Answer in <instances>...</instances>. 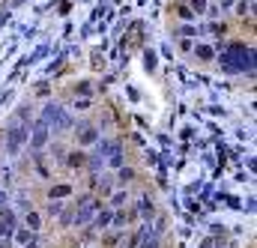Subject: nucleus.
<instances>
[{
    "label": "nucleus",
    "instance_id": "obj_1",
    "mask_svg": "<svg viewBox=\"0 0 257 248\" xmlns=\"http://www.w3.org/2000/svg\"><path fill=\"white\" fill-rule=\"evenodd\" d=\"M218 63H221V72L224 75H254V48L245 45V42H224V48L218 45Z\"/></svg>",
    "mask_w": 257,
    "mask_h": 248
},
{
    "label": "nucleus",
    "instance_id": "obj_2",
    "mask_svg": "<svg viewBox=\"0 0 257 248\" xmlns=\"http://www.w3.org/2000/svg\"><path fill=\"white\" fill-rule=\"evenodd\" d=\"M39 120L48 126L51 132H63V129H72V126H75L72 114L66 111L60 102H45V105H42V114H39Z\"/></svg>",
    "mask_w": 257,
    "mask_h": 248
},
{
    "label": "nucleus",
    "instance_id": "obj_3",
    "mask_svg": "<svg viewBox=\"0 0 257 248\" xmlns=\"http://www.w3.org/2000/svg\"><path fill=\"white\" fill-rule=\"evenodd\" d=\"M99 209H102V200H99V197H93V194H81L78 203H75V209H72V224H75V227H87V224H93V218H96Z\"/></svg>",
    "mask_w": 257,
    "mask_h": 248
},
{
    "label": "nucleus",
    "instance_id": "obj_4",
    "mask_svg": "<svg viewBox=\"0 0 257 248\" xmlns=\"http://www.w3.org/2000/svg\"><path fill=\"white\" fill-rule=\"evenodd\" d=\"M27 126L30 123H21V120H12L3 132V150L9 156H18L24 147H27Z\"/></svg>",
    "mask_w": 257,
    "mask_h": 248
},
{
    "label": "nucleus",
    "instance_id": "obj_5",
    "mask_svg": "<svg viewBox=\"0 0 257 248\" xmlns=\"http://www.w3.org/2000/svg\"><path fill=\"white\" fill-rule=\"evenodd\" d=\"M48 144H51V129L42 120L27 126V147H30V153H42Z\"/></svg>",
    "mask_w": 257,
    "mask_h": 248
},
{
    "label": "nucleus",
    "instance_id": "obj_6",
    "mask_svg": "<svg viewBox=\"0 0 257 248\" xmlns=\"http://www.w3.org/2000/svg\"><path fill=\"white\" fill-rule=\"evenodd\" d=\"M75 129V141H78V147H93L99 138H102V132H99V126L87 123V120H81V123L72 126Z\"/></svg>",
    "mask_w": 257,
    "mask_h": 248
},
{
    "label": "nucleus",
    "instance_id": "obj_7",
    "mask_svg": "<svg viewBox=\"0 0 257 248\" xmlns=\"http://www.w3.org/2000/svg\"><path fill=\"white\" fill-rule=\"evenodd\" d=\"M18 227V215L9 206H0V239H12V230Z\"/></svg>",
    "mask_w": 257,
    "mask_h": 248
},
{
    "label": "nucleus",
    "instance_id": "obj_8",
    "mask_svg": "<svg viewBox=\"0 0 257 248\" xmlns=\"http://www.w3.org/2000/svg\"><path fill=\"white\" fill-rule=\"evenodd\" d=\"M135 212H138V215H141V218H144L147 224H150V221L156 218V203L150 200V194H144V197L138 200V206H135Z\"/></svg>",
    "mask_w": 257,
    "mask_h": 248
},
{
    "label": "nucleus",
    "instance_id": "obj_9",
    "mask_svg": "<svg viewBox=\"0 0 257 248\" xmlns=\"http://www.w3.org/2000/svg\"><path fill=\"white\" fill-rule=\"evenodd\" d=\"M84 165H87V153H81V150H72V153H66L63 168H69V171H84Z\"/></svg>",
    "mask_w": 257,
    "mask_h": 248
},
{
    "label": "nucleus",
    "instance_id": "obj_10",
    "mask_svg": "<svg viewBox=\"0 0 257 248\" xmlns=\"http://www.w3.org/2000/svg\"><path fill=\"white\" fill-rule=\"evenodd\" d=\"M69 194H72V186H69V183H57V186L48 188V197H51V200H63Z\"/></svg>",
    "mask_w": 257,
    "mask_h": 248
},
{
    "label": "nucleus",
    "instance_id": "obj_11",
    "mask_svg": "<svg viewBox=\"0 0 257 248\" xmlns=\"http://www.w3.org/2000/svg\"><path fill=\"white\" fill-rule=\"evenodd\" d=\"M84 168H87V171H90V174L96 177V174H99V171L105 168V156H99V153H93V156H87V165H84Z\"/></svg>",
    "mask_w": 257,
    "mask_h": 248
},
{
    "label": "nucleus",
    "instance_id": "obj_12",
    "mask_svg": "<svg viewBox=\"0 0 257 248\" xmlns=\"http://www.w3.org/2000/svg\"><path fill=\"white\" fill-rule=\"evenodd\" d=\"M24 227H30V230H36V233H39L42 218H39V212H36V209H27V212H24Z\"/></svg>",
    "mask_w": 257,
    "mask_h": 248
},
{
    "label": "nucleus",
    "instance_id": "obj_13",
    "mask_svg": "<svg viewBox=\"0 0 257 248\" xmlns=\"http://www.w3.org/2000/svg\"><path fill=\"white\" fill-rule=\"evenodd\" d=\"M12 236H15L21 245H27V242H30V239H36L39 233H36V230H30V227H15V230H12Z\"/></svg>",
    "mask_w": 257,
    "mask_h": 248
},
{
    "label": "nucleus",
    "instance_id": "obj_14",
    "mask_svg": "<svg viewBox=\"0 0 257 248\" xmlns=\"http://www.w3.org/2000/svg\"><path fill=\"white\" fill-rule=\"evenodd\" d=\"M75 96L90 99V96H93V81H87V78H84V81H78V84H75Z\"/></svg>",
    "mask_w": 257,
    "mask_h": 248
},
{
    "label": "nucleus",
    "instance_id": "obj_15",
    "mask_svg": "<svg viewBox=\"0 0 257 248\" xmlns=\"http://www.w3.org/2000/svg\"><path fill=\"white\" fill-rule=\"evenodd\" d=\"M111 215H114V209H99L96 218H93V227H108L111 224Z\"/></svg>",
    "mask_w": 257,
    "mask_h": 248
},
{
    "label": "nucleus",
    "instance_id": "obj_16",
    "mask_svg": "<svg viewBox=\"0 0 257 248\" xmlns=\"http://www.w3.org/2000/svg\"><path fill=\"white\" fill-rule=\"evenodd\" d=\"M123 162H126L123 150H114V153H111V156L105 159V165H108V168H114V171H117V168H123Z\"/></svg>",
    "mask_w": 257,
    "mask_h": 248
},
{
    "label": "nucleus",
    "instance_id": "obj_17",
    "mask_svg": "<svg viewBox=\"0 0 257 248\" xmlns=\"http://www.w3.org/2000/svg\"><path fill=\"white\" fill-rule=\"evenodd\" d=\"M192 51L197 54V60H203V63H206V60H212V57H215V48H209V45H194Z\"/></svg>",
    "mask_w": 257,
    "mask_h": 248
},
{
    "label": "nucleus",
    "instance_id": "obj_18",
    "mask_svg": "<svg viewBox=\"0 0 257 248\" xmlns=\"http://www.w3.org/2000/svg\"><path fill=\"white\" fill-rule=\"evenodd\" d=\"M126 200H128V191H114V194H111V209L126 206Z\"/></svg>",
    "mask_w": 257,
    "mask_h": 248
},
{
    "label": "nucleus",
    "instance_id": "obj_19",
    "mask_svg": "<svg viewBox=\"0 0 257 248\" xmlns=\"http://www.w3.org/2000/svg\"><path fill=\"white\" fill-rule=\"evenodd\" d=\"M135 177H138V174H135V168H126V165H123V168H117V180H120V183H132Z\"/></svg>",
    "mask_w": 257,
    "mask_h": 248
},
{
    "label": "nucleus",
    "instance_id": "obj_20",
    "mask_svg": "<svg viewBox=\"0 0 257 248\" xmlns=\"http://www.w3.org/2000/svg\"><path fill=\"white\" fill-rule=\"evenodd\" d=\"M189 3H192L189 9H192L194 15H206V9H209V0H189Z\"/></svg>",
    "mask_w": 257,
    "mask_h": 248
},
{
    "label": "nucleus",
    "instance_id": "obj_21",
    "mask_svg": "<svg viewBox=\"0 0 257 248\" xmlns=\"http://www.w3.org/2000/svg\"><path fill=\"white\" fill-rule=\"evenodd\" d=\"M230 9H236V15H245V12H251V9H254V3H248V0H239V3H233Z\"/></svg>",
    "mask_w": 257,
    "mask_h": 248
},
{
    "label": "nucleus",
    "instance_id": "obj_22",
    "mask_svg": "<svg viewBox=\"0 0 257 248\" xmlns=\"http://www.w3.org/2000/svg\"><path fill=\"white\" fill-rule=\"evenodd\" d=\"M60 209H63V203H60V200H51V203H48V215H51V218H57V215H60Z\"/></svg>",
    "mask_w": 257,
    "mask_h": 248
},
{
    "label": "nucleus",
    "instance_id": "obj_23",
    "mask_svg": "<svg viewBox=\"0 0 257 248\" xmlns=\"http://www.w3.org/2000/svg\"><path fill=\"white\" fill-rule=\"evenodd\" d=\"M138 248H159V236L153 233V236H147L144 242H138Z\"/></svg>",
    "mask_w": 257,
    "mask_h": 248
},
{
    "label": "nucleus",
    "instance_id": "obj_24",
    "mask_svg": "<svg viewBox=\"0 0 257 248\" xmlns=\"http://www.w3.org/2000/svg\"><path fill=\"white\" fill-rule=\"evenodd\" d=\"M144 63H147V69L153 72V69H156V54H153V51H144Z\"/></svg>",
    "mask_w": 257,
    "mask_h": 248
},
{
    "label": "nucleus",
    "instance_id": "obj_25",
    "mask_svg": "<svg viewBox=\"0 0 257 248\" xmlns=\"http://www.w3.org/2000/svg\"><path fill=\"white\" fill-rule=\"evenodd\" d=\"M209 30H212V33H224V30H227V24H218V21H212V24H209Z\"/></svg>",
    "mask_w": 257,
    "mask_h": 248
},
{
    "label": "nucleus",
    "instance_id": "obj_26",
    "mask_svg": "<svg viewBox=\"0 0 257 248\" xmlns=\"http://www.w3.org/2000/svg\"><path fill=\"white\" fill-rule=\"evenodd\" d=\"M75 108H81V111H87V108H90V99H78V96H75Z\"/></svg>",
    "mask_w": 257,
    "mask_h": 248
},
{
    "label": "nucleus",
    "instance_id": "obj_27",
    "mask_svg": "<svg viewBox=\"0 0 257 248\" xmlns=\"http://www.w3.org/2000/svg\"><path fill=\"white\" fill-rule=\"evenodd\" d=\"M99 191H102V194H111V180H102V183H99Z\"/></svg>",
    "mask_w": 257,
    "mask_h": 248
},
{
    "label": "nucleus",
    "instance_id": "obj_28",
    "mask_svg": "<svg viewBox=\"0 0 257 248\" xmlns=\"http://www.w3.org/2000/svg\"><path fill=\"white\" fill-rule=\"evenodd\" d=\"M180 15H183V18H194V12L189 9V6H180Z\"/></svg>",
    "mask_w": 257,
    "mask_h": 248
},
{
    "label": "nucleus",
    "instance_id": "obj_29",
    "mask_svg": "<svg viewBox=\"0 0 257 248\" xmlns=\"http://www.w3.org/2000/svg\"><path fill=\"white\" fill-rule=\"evenodd\" d=\"M180 48H183V51H192L194 42H192V39H183V42H180Z\"/></svg>",
    "mask_w": 257,
    "mask_h": 248
},
{
    "label": "nucleus",
    "instance_id": "obj_30",
    "mask_svg": "<svg viewBox=\"0 0 257 248\" xmlns=\"http://www.w3.org/2000/svg\"><path fill=\"white\" fill-rule=\"evenodd\" d=\"M233 3H236V0H218V6H221V9H230Z\"/></svg>",
    "mask_w": 257,
    "mask_h": 248
},
{
    "label": "nucleus",
    "instance_id": "obj_31",
    "mask_svg": "<svg viewBox=\"0 0 257 248\" xmlns=\"http://www.w3.org/2000/svg\"><path fill=\"white\" fill-rule=\"evenodd\" d=\"M0 206H6V191L0 188Z\"/></svg>",
    "mask_w": 257,
    "mask_h": 248
},
{
    "label": "nucleus",
    "instance_id": "obj_32",
    "mask_svg": "<svg viewBox=\"0 0 257 248\" xmlns=\"http://www.w3.org/2000/svg\"><path fill=\"white\" fill-rule=\"evenodd\" d=\"M21 3H24V0H12V6H21Z\"/></svg>",
    "mask_w": 257,
    "mask_h": 248
},
{
    "label": "nucleus",
    "instance_id": "obj_33",
    "mask_svg": "<svg viewBox=\"0 0 257 248\" xmlns=\"http://www.w3.org/2000/svg\"><path fill=\"white\" fill-rule=\"evenodd\" d=\"M248 3H254V0H248Z\"/></svg>",
    "mask_w": 257,
    "mask_h": 248
}]
</instances>
